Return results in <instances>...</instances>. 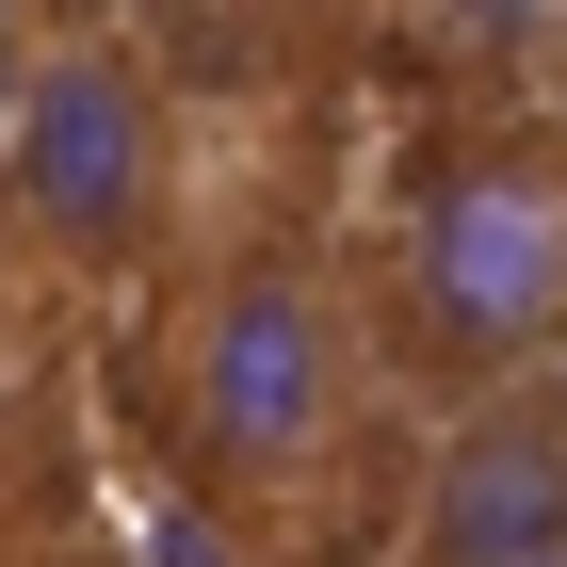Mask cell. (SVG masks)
I'll list each match as a JSON object with an SVG mask.
<instances>
[{
    "instance_id": "1",
    "label": "cell",
    "mask_w": 567,
    "mask_h": 567,
    "mask_svg": "<svg viewBox=\"0 0 567 567\" xmlns=\"http://www.w3.org/2000/svg\"><path fill=\"white\" fill-rule=\"evenodd\" d=\"M373 405H390V324L324 244L227 227L178 260L146 324V422L227 551H324L373 486Z\"/></svg>"
},
{
    "instance_id": "4",
    "label": "cell",
    "mask_w": 567,
    "mask_h": 567,
    "mask_svg": "<svg viewBox=\"0 0 567 567\" xmlns=\"http://www.w3.org/2000/svg\"><path fill=\"white\" fill-rule=\"evenodd\" d=\"M405 567H567V373L454 390L405 471Z\"/></svg>"
},
{
    "instance_id": "2",
    "label": "cell",
    "mask_w": 567,
    "mask_h": 567,
    "mask_svg": "<svg viewBox=\"0 0 567 567\" xmlns=\"http://www.w3.org/2000/svg\"><path fill=\"white\" fill-rule=\"evenodd\" d=\"M178 178L195 114L146 33L49 17L0 49V244L33 260V292H146L178 260Z\"/></svg>"
},
{
    "instance_id": "5",
    "label": "cell",
    "mask_w": 567,
    "mask_h": 567,
    "mask_svg": "<svg viewBox=\"0 0 567 567\" xmlns=\"http://www.w3.org/2000/svg\"><path fill=\"white\" fill-rule=\"evenodd\" d=\"M17 437H33V260L0 244V503H17Z\"/></svg>"
},
{
    "instance_id": "3",
    "label": "cell",
    "mask_w": 567,
    "mask_h": 567,
    "mask_svg": "<svg viewBox=\"0 0 567 567\" xmlns=\"http://www.w3.org/2000/svg\"><path fill=\"white\" fill-rule=\"evenodd\" d=\"M390 292L454 390H519L567 373V146H471L437 163L390 227Z\"/></svg>"
}]
</instances>
